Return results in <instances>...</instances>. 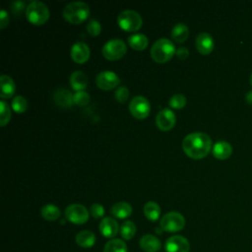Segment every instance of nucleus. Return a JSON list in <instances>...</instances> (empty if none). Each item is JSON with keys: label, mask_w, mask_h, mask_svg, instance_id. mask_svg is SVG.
Masks as SVG:
<instances>
[{"label": "nucleus", "mask_w": 252, "mask_h": 252, "mask_svg": "<svg viewBox=\"0 0 252 252\" xmlns=\"http://www.w3.org/2000/svg\"><path fill=\"white\" fill-rule=\"evenodd\" d=\"M184 153L191 158L200 159L205 158L212 149V140L203 132H192L182 141Z\"/></svg>", "instance_id": "nucleus-1"}, {"label": "nucleus", "mask_w": 252, "mask_h": 252, "mask_svg": "<svg viewBox=\"0 0 252 252\" xmlns=\"http://www.w3.org/2000/svg\"><path fill=\"white\" fill-rule=\"evenodd\" d=\"M62 15L71 24H81L89 17L90 7L86 2L72 1L64 7Z\"/></svg>", "instance_id": "nucleus-2"}, {"label": "nucleus", "mask_w": 252, "mask_h": 252, "mask_svg": "<svg viewBox=\"0 0 252 252\" xmlns=\"http://www.w3.org/2000/svg\"><path fill=\"white\" fill-rule=\"evenodd\" d=\"M176 52L173 42L165 37L158 38L151 48V56L158 63H165Z\"/></svg>", "instance_id": "nucleus-3"}, {"label": "nucleus", "mask_w": 252, "mask_h": 252, "mask_svg": "<svg viewBox=\"0 0 252 252\" xmlns=\"http://www.w3.org/2000/svg\"><path fill=\"white\" fill-rule=\"evenodd\" d=\"M48 7L39 0H33L29 3L26 9V17L30 23L40 26L43 25L49 18Z\"/></svg>", "instance_id": "nucleus-4"}, {"label": "nucleus", "mask_w": 252, "mask_h": 252, "mask_svg": "<svg viewBox=\"0 0 252 252\" xmlns=\"http://www.w3.org/2000/svg\"><path fill=\"white\" fill-rule=\"evenodd\" d=\"M117 24L126 32H136L142 27L143 19L137 11L126 9L117 16Z\"/></svg>", "instance_id": "nucleus-5"}, {"label": "nucleus", "mask_w": 252, "mask_h": 252, "mask_svg": "<svg viewBox=\"0 0 252 252\" xmlns=\"http://www.w3.org/2000/svg\"><path fill=\"white\" fill-rule=\"evenodd\" d=\"M102 55L108 60H117L123 57L127 51L126 43L121 38H111L102 46Z\"/></svg>", "instance_id": "nucleus-6"}, {"label": "nucleus", "mask_w": 252, "mask_h": 252, "mask_svg": "<svg viewBox=\"0 0 252 252\" xmlns=\"http://www.w3.org/2000/svg\"><path fill=\"white\" fill-rule=\"evenodd\" d=\"M159 225L163 231L177 232L184 227L185 219L178 212H168L161 218Z\"/></svg>", "instance_id": "nucleus-7"}, {"label": "nucleus", "mask_w": 252, "mask_h": 252, "mask_svg": "<svg viewBox=\"0 0 252 252\" xmlns=\"http://www.w3.org/2000/svg\"><path fill=\"white\" fill-rule=\"evenodd\" d=\"M66 219L75 224H83L88 221L90 213L88 209L82 204H71L65 209Z\"/></svg>", "instance_id": "nucleus-8"}, {"label": "nucleus", "mask_w": 252, "mask_h": 252, "mask_svg": "<svg viewBox=\"0 0 252 252\" xmlns=\"http://www.w3.org/2000/svg\"><path fill=\"white\" fill-rule=\"evenodd\" d=\"M129 110L135 118L144 119L150 114L151 105L145 96L136 95L131 99L129 103Z\"/></svg>", "instance_id": "nucleus-9"}, {"label": "nucleus", "mask_w": 252, "mask_h": 252, "mask_svg": "<svg viewBox=\"0 0 252 252\" xmlns=\"http://www.w3.org/2000/svg\"><path fill=\"white\" fill-rule=\"evenodd\" d=\"M120 83L118 75L110 70H104L97 74L95 78L96 86L104 91H108L117 87Z\"/></svg>", "instance_id": "nucleus-10"}, {"label": "nucleus", "mask_w": 252, "mask_h": 252, "mask_svg": "<svg viewBox=\"0 0 252 252\" xmlns=\"http://www.w3.org/2000/svg\"><path fill=\"white\" fill-rule=\"evenodd\" d=\"M164 248L165 252H189L190 243L182 235H172L165 241Z\"/></svg>", "instance_id": "nucleus-11"}, {"label": "nucleus", "mask_w": 252, "mask_h": 252, "mask_svg": "<svg viewBox=\"0 0 252 252\" xmlns=\"http://www.w3.org/2000/svg\"><path fill=\"white\" fill-rule=\"evenodd\" d=\"M175 121V114L169 108H163L159 110L156 116V124L158 128L163 131L170 130L174 126Z\"/></svg>", "instance_id": "nucleus-12"}, {"label": "nucleus", "mask_w": 252, "mask_h": 252, "mask_svg": "<svg viewBox=\"0 0 252 252\" xmlns=\"http://www.w3.org/2000/svg\"><path fill=\"white\" fill-rule=\"evenodd\" d=\"M70 54H71L72 59L76 63L83 64L89 59L91 51H90V48L87 43L82 42V41H77L72 45Z\"/></svg>", "instance_id": "nucleus-13"}, {"label": "nucleus", "mask_w": 252, "mask_h": 252, "mask_svg": "<svg viewBox=\"0 0 252 252\" xmlns=\"http://www.w3.org/2000/svg\"><path fill=\"white\" fill-rule=\"evenodd\" d=\"M195 46L201 54L207 55L211 53L214 49V46H215L214 38L208 32H200L196 37Z\"/></svg>", "instance_id": "nucleus-14"}, {"label": "nucleus", "mask_w": 252, "mask_h": 252, "mask_svg": "<svg viewBox=\"0 0 252 252\" xmlns=\"http://www.w3.org/2000/svg\"><path fill=\"white\" fill-rule=\"evenodd\" d=\"M99 232L107 238H112L114 237L118 231L120 230L119 224L116 220L110 217H105L103 218L100 222H99Z\"/></svg>", "instance_id": "nucleus-15"}, {"label": "nucleus", "mask_w": 252, "mask_h": 252, "mask_svg": "<svg viewBox=\"0 0 252 252\" xmlns=\"http://www.w3.org/2000/svg\"><path fill=\"white\" fill-rule=\"evenodd\" d=\"M139 245L145 252H158L161 248L160 240L153 234H145L140 238Z\"/></svg>", "instance_id": "nucleus-16"}, {"label": "nucleus", "mask_w": 252, "mask_h": 252, "mask_svg": "<svg viewBox=\"0 0 252 252\" xmlns=\"http://www.w3.org/2000/svg\"><path fill=\"white\" fill-rule=\"evenodd\" d=\"M73 94H71L66 89H58L55 91L53 99L56 104L62 107H70L74 104L73 100Z\"/></svg>", "instance_id": "nucleus-17"}, {"label": "nucleus", "mask_w": 252, "mask_h": 252, "mask_svg": "<svg viewBox=\"0 0 252 252\" xmlns=\"http://www.w3.org/2000/svg\"><path fill=\"white\" fill-rule=\"evenodd\" d=\"M70 85L73 90L76 92L78 91H84L87 88L88 85V77L87 75L80 70L74 71L70 75Z\"/></svg>", "instance_id": "nucleus-18"}, {"label": "nucleus", "mask_w": 252, "mask_h": 252, "mask_svg": "<svg viewBox=\"0 0 252 252\" xmlns=\"http://www.w3.org/2000/svg\"><path fill=\"white\" fill-rule=\"evenodd\" d=\"M232 154V147L225 141H219L213 147V155L218 159H226Z\"/></svg>", "instance_id": "nucleus-19"}, {"label": "nucleus", "mask_w": 252, "mask_h": 252, "mask_svg": "<svg viewBox=\"0 0 252 252\" xmlns=\"http://www.w3.org/2000/svg\"><path fill=\"white\" fill-rule=\"evenodd\" d=\"M110 213L113 217L117 219H126L132 214V207L128 202L120 201L112 205Z\"/></svg>", "instance_id": "nucleus-20"}, {"label": "nucleus", "mask_w": 252, "mask_h": 252, "mask_svg": "<svg viewBox=\"0 0 252 252\" xmlns=\"http://www.w3.org/2000/svg\"><path fill=\"white\" fill-rule=\"evenodd\" d=\"M0 83H1V94L0 96L2 99L11 97L16 91V85L13 81V79L8 75H2L0 77Z\"/></svg>", "instance_id": "nucleus-21"}, {"label": "nucleus", "mask_w": 252, "mask_h": 252, "mask_svg": "<svg viewBox=\"0 0 252 252\" xmlns=\"http://www.w3.org/2000/svg\"><path fill=\"white\" fill-rule=\"evenodd\" d=\"M76 243L82 248H90L95 243V235L93 231L85 229L76 234Z\"/></svg>", "instance_id": "nucleus-22"}, {"label": "nucleus", "mask_w": 252, "mask_h": 252, "mask_svg": "<svg viewBox=\"0 0 252 252\" xmlns=\"http://www.w3.org/2000/svg\"><path fill=\"white\" fill-rule=\"evenodd\" d=\"M189 36V28L183 23H177L171 30V37L174 41L184 42Z\"/></svg>", "instance_id": "nucleus-23"}, {"label": "nucleus", "mask_w": 252, "mask_h": 252, "mask_svg": "<svg viewBox=\"0 0 252 252\" xmlns=\"http://www.w3.org/2000/svg\"><path fill=\"white\" fill-rule=\"evenodd\" d=\"M127 41L129 45L136 50H143L148 46L149 39L144 33H133L128 36Z\"/></svg>", "instance_id": "nucleus-24"}, {"label": "nucleus", "mask_w": 252, "mask_h": 252, "mask_svg": "<svg viewBox=\"0 0 252 252\" xmlns=\"http://www.w3.org/2000/svg\"><path fill=\"white\" fill-rule=\"evenodd\" d=\"M143 211H144L145 217L151 221H156L160 216V207L158 206V203L154 201L147 202L144 205Z\"/></svg>", "instance_id": "nucleus-25"}, {"label": "nucleus", "mask_w": 252, "mask_h": 252, "mask_svg": "<svg viewBox=\"0 0 252 252\" xmlns=\"http://www.w3.org/2000/svg\"><path fill=\"white\" fill-rule=\"evenodd\" d=\"M40 214L44 220L53 221L60 218L61 212L57 206H55L53 204H46L41 208Z\"/></svg>", "instance_id": "nucleus-26"}, {"label": "nucleus", "mask_w": 252, "mask_h": 252, "mask_svg": "<svg viewBox=\"0 0 252 252\" xmlns=\"http://www.w3.org/2000/svg\"><path fill=\"white\" fill-rule=\"evenodd\" d=\"M103 252H128L126 243L118 238L108 240L103 248Z\"/></svg>", "instance_id": "nucleus-27"}, {"label": "nucleus", "mask_w": 252, "mask_h": 252, "mask_svg": "<svg viewBox=\"0 0 252 252\" xmlns=\"http://www.w3.org/2000/svg\"><path fill=\"white\" fill-rule=\"evenodd\" d=\"M136 225L132 220H125L120 226V234L123 239L130 240L136 234Z\"/></svg>", "instance_id": "nucleus-28"}, {"label": "nucleus", "mask_w": 252, "mask_h": 252, "mask_svg": "<svg viewBox=\"0 0 252 252\" xmlns=\"http://www.w3.org/2000/svg\"><path fill=\"white\" fill-rule=\"evenodd\" d=\"M12 108L14 111L18 113H23L28 108V101L27 99L22 95H16L12 99Z\"/></svg>", "instance_id": "nucleus-29"}, {"label": "nucleus", "mask_w": 252, "mask_h": 252, "mask_svg": "<svg viewBox=\"0 0 252 252\" xmlns=\"http://www.w3.org/2000/svg\"><path fill=\"white\" fill-rule=\"evenodd\" d=\"M11 118V109L9 104L5 100L0 101V123L1 126H5Z\"/></svg>", "instance_id": "nucleus-30"}, {"label": "nucleus", "mask_w": 252, "mask_h": 252, "mask_svg": "<svg viewBox=\"0 0 252 252\" xmlns=\"http://www.w3.org/2000/svg\"><path fill=\"white\" fill-rule=\"evenodd\" d=\"M168 104L172 108L180 109V108L184 107V105L186 104V97L182 94H175L171 95V97L169 98Z\"/></svg>", "instance_id": "nucleus-31"}, {"label": "nucleus", "mask_w": 252, "mask_h": 252, "mask_svg": "<svg viewBox=\"0 0 252 252\" xmlns=\"http://www.w3.org/2000/svg\"><path fill=\"white\" fill-rule=\"evenodd\" d=\"M74 103L79 106L87 105L90 102V94L85 91H78L73 95Z\"/></svg>", "instance_id": "nucleus-32"}, {"label": "nucleus", "mask_w": 252, "mask_h": 252, "mask_svg": "<svg viewBox=\"0 0 252 252\" xmlns=\"http://www.w3.org/2000/svg\"><path fill=\"white\" fill-rule=\"evenodd\" d=\"M87 32L93 36L98 35L101 32L100 23L95 19H91L87 24Z\"/></svg>", "instance_id": "nucleus-33"}, {"label": "nucleus", "mask_w": 252, "mask_h": 252, "mask_svg": "<svg viewBox=\"0 0 252 252\" xmlns=\"http://www.w3.org/2000/svg\"><path fill=\"white\" fill-rule=\"evenodd\" d=\"M115 99L121 103L125 102L129 96V90L125 86L118 87L115 91Z\"/></svg>", "instance_id": "nucleus-34"}, {"label": "nucleus", "mask_w": 252, "mask_h": 252, "mask_svg": "<svg viewBox=\"0 0 252 252\" xmlns=\"http://www.w3.org/2000/svg\"><path fill=\"white\" fill-rule=\"evenodd\" d=\"M90 214L94 219L102 218V216L104 215V208L102 207V205H100L98 203H94L90 208Z\"/></svg>", "instance_id": "nucleus-35"}, {"label": "nucleus", "mask_w": 252, "mask_h": 252, "mask_svg": "<svg viewBox=\"0 0 252 252\" xmlns=\"http://www.w3.org/2000/svg\"><path fill=\"white\" fill-rule=\"evenodd\" d=\"M25 9H27V7H26V4L24 1L16 0L11 3V10L16 15H20Z\"/></svg>", "instance_id": "nucleus-36"}, {"label": "nucleus", "mask_w": 252, "mask_h": 252, "mask_svg": "<svg viewBox=\"0 0 252 252\" xmlns=\"http://www.w3.org/2000/svg\"><path fill=\"white\" fill-rule=\"evenodd\" d=\"M9 23V16L6 10L2 9L0 11V28L4 29Z\"/></svg>", "instance_id": "nucleus-37"}, {"label": "nucleus", "mask_w": 252, "mask_h": 252, "mask_svg": "<svg viewBox=\"0 0 252 252\" xmlns=\"http://www.w3.org/2000/svg\"><path fill=\"white\" fill-rule=\"evenodd\" d=\"M175 53H176V55H177V57H178L179 59H185V58H187L188 55H189V51H188V49H187L185 46L179 47V48L176 50Z\"/></svg>", "instance_id": "nucleus-38"}, {"label": "nucleus", "mask_w": 252, "mask_h": 252, "mask_svg": "<svg viewBox=\"0 0 252 252\" xmlns=\"http://www.w3.org/2000/svg\"><path fill=\"white\" fill-rule=\"evenodd\" d=\"M246 100L249 104H252V91H250L246 94Z\"/></svg>", "instance_id": "nucleus-39"}, {"label": "nucleus", "mask_w": 252, "mask_h": 252, "mask_svg": "<svg viewBox=\"0 0 252 252\" xmlns=\"http://www.w3.org/2000/svg\"><path fill=\"white\" fill-rule=\"evenodd\" d=\"M250 84H251V86H252V74H251V76H250Z\"/></svg>", "instance_id": "nucleus-40"}]
</instances>
